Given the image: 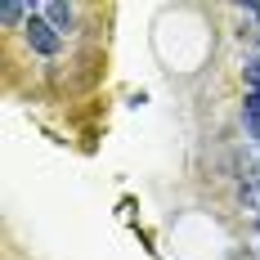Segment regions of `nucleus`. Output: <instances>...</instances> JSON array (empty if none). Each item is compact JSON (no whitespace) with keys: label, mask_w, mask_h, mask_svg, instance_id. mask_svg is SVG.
I'll list each match as a JSON object with an SVG mask.
<instances>
[{"label":"nucleus","mask_w":260,"mask_h":260,"mask_svg":"<svg viewBox=\"0 0 260 260\" xmlns=\"http://www.w3.org/2000/svg\"><path fill=\"white\" fill-rule=\"evenodd\" d=\"M27 9L23 5H5V9H0V18H5V23H18V18H23Z\"/></svg>","instance_id":"obj_5"},{"label":"nucleus","mask_w":260,"mask_h":260,"mask_svg":"<svg viewBox=\"0 0 260 260\" xmlns=\"http://www.w3.org/2000/svg\"><path fill=\"white\" fill-rule=\"evenodd\" d=\"M256 180H260V175H256Z\"/></svg>","instance_id":"obj_7"},{"label":"nucleus","mask_w":260,"mask_h":260,"mask_svg":"<svg viewBox=\"0 0 260 260\" xmlns=\"http://www.w3.org/2000/svg\"><path fill=\"white\" fill-rule=\"evenodd\" d=\"M41 18H45L54 31H68V27H72V9H68L63 0H50V5L41 9Z\"/></svg>","instance_id":"obj_2"},{"label":"nucleus","mask_w":260,"mask_h":260,"mask_svg":"<svg viewBox=\"0 0 260 260\" xmlns=\"http://www.w3.org/2000/svg\"><path fill=\"white\" fill-rule=\"evenodd\" d=\"M242 121H247V135L260 139V94L247 90V104H242Z\"/></svg>","instance_id":"obj_3"},{"label":"nucleus","mask_w":260,"mask_h":260,"mask_svg":"<svg viewBox=\"0 0 260 260\" xmlns=\"http://www.w3.org/2000/svg\"><path fill=\"white\" fill-rule=\"evenodd\" d=\"M247 18H260V9H256V5H247ZM251 41H260V27L251 31Z\"/></svg>","instance_id":"obj_6"},{"label":"nucleus","mask_w":260,"mask_h":260,"mask_svg":"<svg viewBox=\"0 0 260 260\" xmlns=\"http://www.w3.org/2000/svg\"><path fill=\"white\" fill-rule=\"evenodd\" d=\"M27 41H31V50L36 54H58V31H54L45 18H27Z\"/></svg>","instance_id":"obj_1"},{"label":"nucleus","mask_w":260,"mask_h":260,"mask_svg":"<svg viewBox=\"0 0 260 260\" xmlns=\"http://www.w3.org/2000/svg\"><path fill=\"white\" fill-rule=\"evenodd\" d=\"M247 85H251V94H260V58L247 63Z\"/></svg>","instance_id":"obj_4"}]
</instances>
